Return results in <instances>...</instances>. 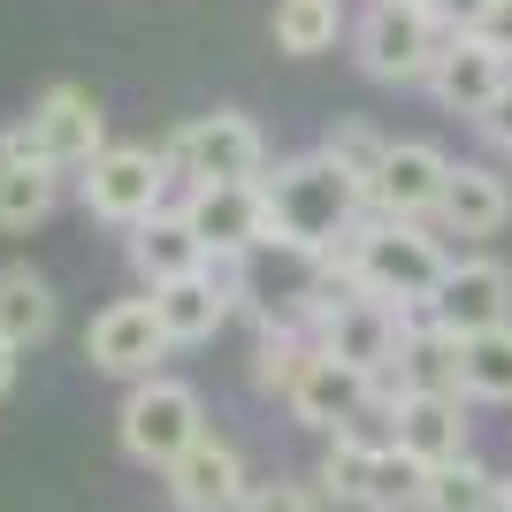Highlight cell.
I'll return each mask as SVG.
<instances>
[{
	"label": "cell",
	"mask_w": 512,
	"mask_h": 512,
	"mask_svg": "<svg viewBox=\"0 0 512 512\" xmlns=\"http://www.w3.org/2000/svg\"><path fill=\"white\" fill-rule=\"evenodd\" d=\"M123 253H130V268H138V283H146V291L184 283V276H199V268H207V245H199V230L184 222V207H176V199L153 214V222L123 230Z\"/></svg>",
	"instance_id": "9a60e30c"
},
{
	"label": "cell",
	"mask_w": 512,
	"mask_h": 512,
	"mask_svg": "<svg viewBox=\"0 0 512 512\" xmlns=\"http://www.w3.org/2000/svg\"><path fill=\"white\" fill-rule=\"evenodd\" d=\"M245 490H253V482H245V459H237V444L214 436V428L169 467V505L176 512H237Z\"/></svg>",
	"instance_id": "5bb4252c"
},
{
	"label": "cell",
	"mask_w": 512,
	"mask_h": 512,
	"mask_svg": "<svg viewBox=\"0 0 512 512\" xmlns=\"http://www.w3.org/2000/svg\"><path fill=\"white\" fill-rule=\"evenodd\" d=\"M413 8H428V0H413Z\"/></svg>",
	"instance_id": "d590c367"
},
{
	"label": "cell",
	"mask_w": 512,
	"mask_h": 512,
	"mask_svg": "<svg viewBox=\"0 0 512 512\" xmlns=\"http://www.w3.org/2000/svg\"><path fill=\"white\" fill-rule=\"evenodd\" d=\"M436 222H444L451 237H497L512 222V176H497L490 161H451Z\"/></svg>",
	"instance_id": "d6986e66"
},
{
	"label": "cell",
	"mask_w": 512,
	"mask_h": 512,
	"mask_svg": "<svg viewBox=\"0 0 512 512\" xmlns=\"http://www.w3.org/2000/svg\"><path fill=\"white\" fill-rule=\"evenodd\" d=\"M375 451H383V444H367L360 428H337V436L321 444V467H314L321 497H337V505H360V490H367V467H375Z\"/></svg>",
	"instance_id": "484cf974"
},
{
	"label": "cell",
	"mask_w": 512,
	"mask_h": 512,
	"mask_svg": "<svg viewBox=\"0 0 512 512\" xmlns=\"http://www.w3.org/2000/svg\"><path fill=\"white\" fill-rule=\"evenodd\" d=\"M474 39H482V46H490V54H497V62L512 69V0H497L490 16H482V31H474Z\"/></svg>",
	"instance_id": "1f68e13d"
},
{
	"label": "cell",
	"mask_w": 512,
	"mask_h": 512,
	"mask_svg": "<svg viewBox=\"0 0 512 512\" xmlns=\"http://www.w3.org/2000/svg\"><path fill=\"white\" fill-rule=\"evenodd\" d=\"M54 321H62V299H54V283L31 268V260H8L0 268V337L31 352V344L54 337Z\"/></svg>",
	"instance_id": "ffe728a7"
},
{
	"label": "cell",
	"mask_w": 512,
	"mask_h": 512,
	"mask_svg": "<svg viewBox=\"0 0 512 512\" xmlns=\"http://www.w3.org/2000/svg\"><path fill=\"white\" fill-rule=\"evenodd\" d=\"M100 153H107V115L85 85H46L31 100V115H16L0 130V161H39L54 176H69V169L85 176Z\"/></svg>",
	"instance_id": "3957f363"
},
{
	"label": "cell",
	"mask_w": 512,
	"mask_h": 512,
	"mask_svg": "<svg viewBox=\"0 0 512 512\" xmlns=\"http://www.w3.org/2000/svg\"><path fill=\"white\" fill-rule=\"evenodd\" d=\"M260 192H268V253L321 260L367 222V184H352L321 146L276 161V169L260 176Z\"/></svg>",
	"instance_id": "6da1fadb"
},
{
	"label": "cell",
	"mask_w": 512,
	"mask_h": 512,
	"mask_svg": "<svg viewBox=\"0 0 512 512\" xmlns=\"http://www.w3.org/2000/svg\"><path fill=\"white\" fill-rule=\"evenodd\" d=\"M390 444L406 451V459H421L428 474L459 467V459H467V398H398Z\"/></svg>",
	"instance_id": "ac0fdd59"
},
{
	"label": "cell",
	"mask_w": 512,
	"mask_h": 512,
	"mask_svg": "<svg viewBox=\"0 0 512 512\" xmlns=\"http://www.w3.org/2000/svg\"><path fill=\"white\" fill-rule=\"evenodd\" d=\"M444 184H451V153L428 146V138H398L390 161H383V176L367 184V207L390 214V222H436Z\"/></svg>",
	"instance_id": "7c38bea8"
},
{
	"label": "cell",
	"mask_w": 512,
	"mask_h": 512,
	"mask_svg": "<svg viewBox=\"0 0 512 512\" xmlns=\"http://www.w3.org/2000/svg\"><path fill=\"white\" fill-rule=\"evenodd\" d=\"M62 207V176L39 169V161H0V230L31 237L46 214Z\"/></svg>",
	"instance_id": "603a6c76"
},
{
	"label": "cell",
	"mask_w": 512,
	"mask_h": 512,
	"mask_svg": "<svg viewBox=\"0 0 512 512\" xmlns=\"http://www.w3.org/2000/svg\"><path fill=\"white\" fill-rule=\"evenodd\" d=\"M375 375H360V367H344L321 352L314 367L299 375V390H291V413H299L306 428H321V436H337V428H360V413L375 406Z\"/></svg>",
	"instance_id": "e0dca14e"
},
{
	"label": "cell",
	"mask_w": 512,
	"mask_h": 512,
	"mask_svg": "<svg viewBox=\"0 0 512 512\" xmlns=\"http://www.w3.org/2000/svg\"><path fill=\"white\" fill-rule=\"evenodd\" d=\"M497 0H428V16L444 23L451 39H474V31H482V16H490Z\"/></svg>",
	"instance_id": "4dcf8cb0"
},
{
	"label": "cell",
	"mask_w": 512,
	"mask_h": 512,
	"mask_svg": "<svg viewBox=\"0 0 512 512\" xmlns=\"http://www.w3.org/2000/svg\"><path fill=\"white\" fill-rule=\"evenodd\" d=\"M512 85V69L497 62L482 39H451L444 54H436V69H428V92H436V107L444 115H467V123H482L490 115V100Z\"/></svg>",
	"instance_id": "2e32d148"
},
{
	"label": "cell",
	"mask_w": 512,
	"mask_h": 512,
	"mask_svg": "<svg viewBox=\"0 0 512 512\" xmlns=\"http://www.w3.org/2000/svg\"><path fill=\"white\" fill-rule=\"evenodd\" d=\"M115 436H123V459L169 474L207 436V406H199V390L184 375H146V383H130L123 413H115Z\"/></svg>",
	"instance_id": "277c9868"
},
{
	"label": "cell",
	"mask_w": 512,
	"mask_h": 512,
	"mask_svg": "<svg viewBox=\"0 0 512 512\" xmlns=\"http://www.w3.org/2000/svg\"><path fill=\"white\" fill-rule=\"evenodd\" d=\"M413 314H421V306H390V299H367V291H337L329 314H321V329H314V344L329 352V360H344V367H360V375L383 383L390 367H398V344H406Z\"/></svg>",
	"instance_id": "ba28073f"
},
{
	"label": "cell",
	"mask_w": 512,
	"mask_h": 512,
	"mask_svg": "<svg viewBox=\"0 0 512 512\" xmlns=\"http://www.w3.org/2000/svg\"><path fill=\"white\" fill-rule=\"evenodd\" d=\"M474 130H482V138H490V146H497V153H505V161H512V85H505V92H497V100H490V115H482V123H474Z\"/></svg>",
	"instance_id": "d6a6232c"
},
{
	"label": "cell",
	"mask_w": 512,
	"mask_h": 512,
	"mask_svg": "<svg viewBox=\"0 0 512 512\" xmlns=\"http://www.w3.org/2000/svg\"><path fill=\"white\" fill-rule=\"evenodd\" d=\"M207 253H268V192L260 184H192L176 192Z\"/></svg>",
	"instance_id": "8fae6325"
},
{
	"label": "cell",
	"mask_w": 512,
	"mask_h": 512,
	"mask_svg": "<svg viewBox=\"0 0 512 512\" xmlns=\"http://www.w3.org/2000/svg\"><path fill=\"white\" fill-rule=\"evenodd\" d=\"M467 398H490V406H512V329H490V337H467Z\"/></svg>",
	"instance_id": "f1b7e54d"
},
{
	"label": "cell",
	"mask_w": 512,
	"mask_h": 512,
	"mask_svg": "<svg viewBox=\"0 0 512 512\" xmlns=\"http://www.w3.org/2000/svg\"><path fill=\"white\" fill-rule=\"evenodd\" d=\"M321 276L337 291H367V299H390V306H428L436 283L451 276V253L428 222H390V214L367 207L360 230L337 253H321Z\"/></svg>",
	"instance_id": "7a4b0ae2"
},
{
	"label": "cell",
	"mask_w": 512,
	"mask_h": 512,
	"mask_svg": "<svg viewBox=\"0 0 512 512\" xmlns=\"http://www.w3.org/2000/svg\"><path fill=\"white\" fill-rule=\"evenodd\" d=\"M398 398H467V337H451L444 321H428V306L413 314L398 367L383 375Z\"/></svg>",
	"instance_id": "4fadbf2b"
},
{
	"label": "cell",
	"mask_w": 512,
	"mask_h": 512,
	"mask_svg": "<svg viewBox=\"0 0 512 512\" xmlns=\"http://www.w3.org/2000/svg\"><path fill=\"white\" fill-rule=\"evenodd\" d=\"M505 490H512V474H505Z\"/></svg>",
	"instance_id": "8d00e7d4"
},
{
	"label": "cell",
	"mask_w": 512,
	"mask_h": 512,
	"mask_svg": "<svg viewBox=\"0 0 512 512\" xmlns=\"http://www.w3.org/2000/svg\"><path fill=\"white\" fill-rule=\"evenodd\" d=\"M169 352L176 344H169V329H161V314H153V299H115V306H100L92 329H85V360L100 367V375H123V383L161 375Z\"/></svg>",
	"instance_id": "9c48e42d"
},
{
	"label": "cell",
	"mask_w": 512,
	"mask_h": 512,
	"mask_svg": "<svg viewBox=\"0 0 512 512\" xmlns=\"http://www.w3.org/2000/svg\"><path fill=\"white\" fill-rule=\"evenodd\" d=\"M176 192V169L161 146H107L85 176H77V199H85L92 222H115V230H138L169 207Z\"/></svg>",
	"instance_id": "52a82bcc"
},
{
	"label": "cell",
	"mask_w": 512,
	"mask_h": 512,
	"mask_svg": "<svg viewBox=\"0 0 512 512\" xmlns=\"http://www.w3.org/2000/svg\"><path fill=\"white\" fill-rule=\"evenodd\" d=\"M321 360L314 329H291V321H260V344H253V390H268V398H283L291 406V390H299V375Z\"/></svg>",
	"instance_id": "7402d4cb"
},
{
	"label": "cell",
	"mask_w": 512,
	"mask_h": 512,
	"mask_svg": "<svg viewBox=\"0 0 512 512\" xmlns=\"http://www.w3.org/2000/svg\"><path fill=\"white\" fill-rule=\"evenodd\" d=\"M444 46H451V31L428 8H413V0H367L360 23H352V62L375 85H428Z\"/></svg>",
	"instance_id": "5b68a950"
},
{
	"label": "cell",
	"mask_w": 512,
	"mask_h": 512,
	"mask_svg": "<svg viewBox=\"0 0 512 512\" xmlns=\"http://www.w3.org/2000/svg\"><path fill=\"white\" fill-rule=\"evenodd\" d=\"M497 497H505V474L482 467V459H459V467H436L428 474V512H490Z\"/></svg>",
	"instance_id": "d4e9b609"
},
{
	"label": "cell",
	"mask_w": 512,
	"mask_h": 512,
	"mask_svg": "<svg viewBox=\"0 0 512 512\" xmlns=\"http://www.w3.org/2000/svg\"><path fill=\"white\" fill-rule=\"evenodd\" d=\"M237 512H321V490H306V482H253Z\"/></svg>",
	"instance_id": "f546056e"
},
{
	"label": "cell",
	"mask_w": 512,
	"mask_h": 512,
	"mask_svg": "<svg viewBox=\"0 0 512 512\" xmlns=\"http://www.w3.org/2000/svg\"><path fill=\"white\" fill-rule=\"evenodd\" d=\"M490 512H512V490H505V497H497V505H490Z\"/></svg>",
	"instance_id": "e575fe53"
},
{
	"label": "cell",
	"mask_w": 512,
	"mask_h": 512,
	"mask_svg": "<svg viewBox=\"0 0 512 512\" xmlns=\"http://www.w3.org/2000/svg\"><path fill=\"white\" fill-rule=\"evenodd\" d=\"M146 299H153V314H161V329H169V344H214L222 321L237 314V299L222 291V283H207V276L161 283V291H146Z\"/></svg>",
	"instance_id": "44dd1931"
},
{
	"label": "cell",
	"mask_w": 512,
	"mask_h": 512,
	"mask_svg": "<svg viewBox=\"0 0 512 512\" xmlns=\"http://www.w3.org/2000/svg\"><path fill=\"white\" fill-rule=\"evenodd\" d=\"M390 146H398V138H383L367 115H344V123H329V138H321V153H329L352 184H375V176H383V161H390Z\"/></svg>",
	"instance_id": "4316f807"
},
{
	"label": "cell",
	"mask_w": 512,
	"mask_h": 512,
	"mask_svg": "<svg viewBox=\"0 0 512 512\" xmlns=\"http://www.w3.org/2000/svg\"><path fill=\"white\" fill-rule=\"evenodd\" d=\"M344 31L337 0H276V46L283 54H329Z\"/></svg>",
	"instance_id": "83f0119b"
},
{
	"label": "cell",
	"mask_w": 512,
	"mask_h": 512,
	"mask_svg": "<svg viewBox=\"0 0 512 512\" xmlns=\"http://www.w3.org/2000/svg\"><path fill=\"white\" fill-rule=\"evenodd\" d=\"M367 512H428V467L406 459L398 444L375 451V467H367V490H360Z\"/></svg>",
	"instance_id": "cb8c5ba5"
},
{
	"label": "cell",
	"mask_w": 512,
	"mask_h": 512,
	"mask_svg": "<svg viewBox=\"0 0 512 512\" xmlns=\"http://www.w3.org/2000/svg\"><path fill=\"white\" fill-rule=\"evenodd\" d=\"M161 153H169V169H176L184 192H192V184H260V176H268V138H260L253 115H237V107L192 115Z\"/></svg>",
	"instance_id": "8992f818"
},
{
	"label": "cell",
	"mask_w": 512,
	"mask_h": 512,
	"mask_svg": "<svg viewBox=\"0 0 512 512\" xmlns=\"http://www.w3.org/2000/svg\"><path fill=\"white\" fill-rule=\"evenodd\" d=\"M428 321H444L451 337H490V329H512V268L490 253L451 260V276L436 283L428 299Z\"/></svg>",
	"instance_id": "30bf717a"
},
{
	"label": "cell",
	"mask_w": 512,
	"mask_h": 512,
	"mask_svg": "<svg viewBox=\"0 0 512 512\" xmlns=\"http://www.w3.org/2000/svg\"><path fill=\"white\" fill-rule=\"evenodd\" d=\"M16 367H23V352L8 337H0V398H8V390H16Z\"/></svg>",
	"instance_id": "836d02e7"
}]
</instances>
